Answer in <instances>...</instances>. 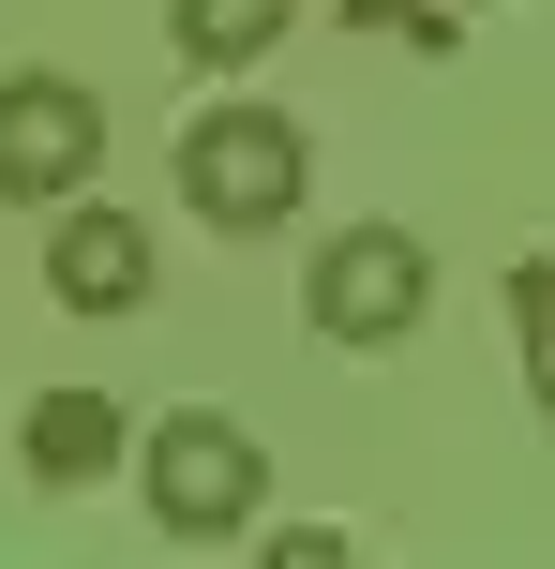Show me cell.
<instances>
[{
    "label": "cell",
    "mask_w": 555,
    "mask_h": 569,
    "mask_svg": "<svg viewBox=\"0 0 555 569\" xmlns=\"http://www.w3.org/2000/svg\"><path fill=\"white\" fill-rule=\"evenodd\" d=\"M300 315H316L330 345H406L420 315H436V256H420L406 226H346V240H316V270H300Z\"/></svg>",
    "instance_id": "cell-3"
},
{
    "label": "cell",
    "mask_w": 555,
    "mask_h": 569,
    "mask_svg": "<svg viewBox=\"0 0 555 569\" xmlns=\"http://www.w3.org/2000/svg\"><path fill=\"white\" fill-rule=\"evenodd\" d=\"M346 30H390V46H420V60L466 46V30H450V0H346Z\"/></svg>",
    "instance_id": "cell-9"
},
{
    "label": "cell",
    "mask_w": 555,
    "mask_h": 569,
    "mask_svg": "<svg viewBox=\"0 0 555 569\" xmlns=\"http://www.w3.org/2000/svg\"><path fill=\"white\" fill-rule=\"evenodd\" d=\"M90 166H106V106H90L76 76H0V196L60 210Z\"/></svg>",
    "instance_id": "cell-4"
},
{
    "label": "cell",
    "mask_w": 555,
    "mask_h": 569,
    "mask_svg": "<svg viewBox=\"0 0 555 569\" xmlns=\"http://www.w3.org/2000/svg\"><path fill=\"white\" fill-rule=\"evenodd\" d=\"M300 180H316V150H300L286 106H210V120H180V210H196V226L256 240V226L300 210Z\"/></svg>",
    "instance_id": "cell-1"
},
{
    "label": "cell",
    "mask_w": 555,
    "mask_h": 569,
    "mask_svg": "<svg viewBox=\"0 0 555 569\" xmlns=\"http://www.w3.org/2000/svg\"><path fill=\"white\" fill-rule=\"evenodd\" d=\"M46 284H60L76 315H136V300H150V226H136V210H60Z\"/></svg>",
    "instance_id": "cell-5"
},
{
    "label": "cell",
    "mask_w": 555,
    "mask_h": 569,
    "mask_svg": "<svg viewBox=\"0 0 555 569\" xmlns=\"http://www.w3.org/2000/svg\"><path fill=\"white\" fill-rule=\"evenodd\" d=\"M166 30H180V60L240 76V60H270V46L300 30V0H166Z\"/></svg>",
    "instance_id": "cell-7"
},
{
    "label": "cell",
    "mask_w": 555,
    "mask_h": 569,
    "mask_svg": "<svg viewBox=\"0 0 555 569\" xmlns=\"http://www.w3.org/2000/svg\"><path fill=\"white\" fill-rule=\"evenodd\" d=\"M16 465H30V480H46V495L106 480V465H120V405H106V390H46V405H30V420H16Z\"/></svg>",
    "instance_id": "cell-6"
},
{
    "label": "cell",
    "mask_w": 555,
    "mask_h": 569,
    "mask_svg": "<svg viewBox=\"0 0 555 569\" xmlns=\"http://www.w3.org/2000/svg\"><path fill=\"white\" fill-rule=\"evenodd\" d=\"M511 345H526V390H541V420H555V256L511 270Z\"/></svg>",
    "instance_id": "cell-8"
},
{
    "label": "cell",
    "mask_w": 555,
    "mask_h": 569,
    "mask_svg": "<svg viewBox=\"0 0 555 569\" xmlns=\"http://www.w3.org/2000/svg\"><path fill=\"white\" fill-rule=\"evenodd\" d=\"M136 480H150V525H166V540H240V525L270 510V465H256V435H240V420H210V405L150 420Z\"/></svg>",
    "instance_id": "cell-2"
}]
</instances>
